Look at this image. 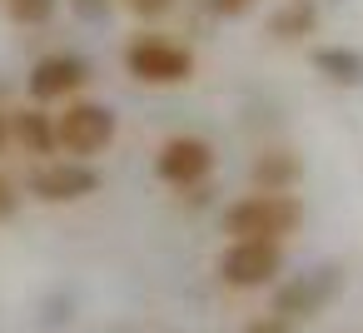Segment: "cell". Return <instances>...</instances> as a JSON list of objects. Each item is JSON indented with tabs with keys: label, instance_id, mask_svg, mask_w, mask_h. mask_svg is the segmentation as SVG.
Masks as SVG:
<instances>
[{
	"label": "cell",
	"instance_id": "cell-1",
	"mask_svg": "<svg viewBox=\"0 0 363 333\" xmlns=\"http://www.w3.org/2000/svg\"><path fill=\"white\" fill-rule=\"evenodd\" d=\"M303 224V204L289 189H254L224 209V234L229 239H289Z\"/></svg>",
	"mask_w": 363,
	"mask_h": 333
},
{
	"label": "cell",
	"instance_id": "cell-2",
	"mask_svg": "<svg viewBox=\"0 0 363 333\" xmlns=\"http://www.w3.org/2000/svg\"><path fill=\"white\" fill-rule=\"evenodd\" d=\"M125 70L140 80V85H155V90H169V85H189L194 80V50L179 45L174 35H135L125 45Z\"/></svg>",
	"mask_w": 363,
	"mask_h": 333
},
{
	"label": "cell",
	"instance_id": "cell-3",
	"mask_svg": "<svg viewBox=\"0 0 363 333\" xmlns=\"http://www.w3.org/2000/svg\"><path fill=\"white\" fill-rule=\"evenodd\" d=\"M115 110L100 100H65V110L55 115V135H60V154L70 159H100L115 145Z\"/></svg>",
	"mask_w": 363,
	"mask_h": 333
},
{
	"label": "cell",
	"instance_id": "cell-4",
	"mask_svg": "<svg viewBox=\"0 0 363 333\" xmlns=\"http://www.w3.org/2000/svg\"><path fill=\"white\" fill-rule=\"evenodd\" d=\"M284 273V244L279 239H229L219 254V283L224 288H269Z\"/></svg>",
	"mask_w": 363,
	"mask_h": 333
},
{
	"label": "cell",
	"instance_id": "cell-5",
	"mask_svg": "<svg viewBox=\"0 0 363 333\" xmlns=\"http://www.w3.org/2000/svg\"><path fill=\"white\" fill-rule=\"evenodd\" d=\"M155 174L169 184V189H199L209 184L214 174V145L199 140V135H169L160 149H155Z\"/></svg>",
	"mask_w": 363,
	"mask_h": 333
},
{
	"label": "cell",
	"instance_id": "cell-6",
	"mask_svg": "<svg viewBox=\"0 0 363 333\" xmlns=\"http://www.w3.org/2000/svg\"><path fill=\"white\" fill-rule=\"evenodd\" d=\"M100 189V174L90 159H35L30 169V194L40 204H80Z\"/></svg>",
	"mask_w": 363,
	"mask_h": 333
},
{
	"label": "cell",
	"instance_id": "cell-7",
	"mask_svg": "<svg viewBox=\"0 0 363 333\" xmlns=\"http://www.w3.org/2000/svg\"><path fill=\"white\" fill-rule=\"evenodd\" d=\"M85 85H90V60H85V55H70V50H55V55L35 60L30 75H26V90H30L35 105H55V100L65 105V100H80Z\"/></svg>",
	"mask_w": 363,
	"mask_h": 333
},
{
	"label": "cell",
	"instance_id": "cell-8",
	"mask_svg": "<svg viewBox=\"0 0 363 333\" xmlns=\"http://www.w3.org/2000/svg\"><path fill=\"white\" fill-rule=\"evenodd\" d=\"M333 293H338V269H318V273H303V278H289V283H279V293H274V313H284V318H318L328 303H333Z\"/></svg>",
	"mask_w": 363,
	"mask_h": 333
},
{
	"label": "cell",
	"instance_id": "cell-9",
	"mask_svg": "<svg viewBox=\"0 0 363 333\" xmlns=\"http://www.w3.org/2000/svg\"><path fill=\"white\" fill-rule=\"evenodd\" d=\"M11 145L30 159H55L60 154V135H55V115L45 105H21L11 110Z\"/></svg>",
	"mask_w": 363,
	"mask_h": 333
},
{
	"label": "cell",
	"instance_id": "cell-10",
	"mask_svg": "<svg viewBox=\"0 0 363 333\" xmlns=\"http://www.w3.org/2000/svg\"><path fill=\"white\" fill-rule=\"evenodd\" d=\"M313 70L328 85L353 90V85H363V50H353V45H318L313 50Z\"/></svg>",
	"mask_w": 363,
	"mask_h": 333
},
{
	"label": "cell",
	"instance_id": "cell-11",
	"mask_svg": "<svg viewBox=\"0 0 363 333\" xmlns=\"http://www.w3.org/2000/svg\"><path fill=\"white\" fill-rule=\"evenodd\" d=\"M298 174H303V164H298L294 149H264L254 159V189H289L294 194Z\"/></svg>",
	"mask_w": 363,
	"mask_h": 333
},
{
	"label": "cell",
	"instance_id": "cell-12",
	"mask_svg": "<svg viewBox=\"0 0 363 333\" xmlns=\"http://www.w3.org/2000/svg\"><path fill=\"white\" fill-rule=\"evenodd\" d=\"M313 30H318V6L313 0H284V6L269 16L274 40H308Z\"/></svg>",
	"mask_w": 363,
	"mask_h": 333
},
{
	"label": "cell",
	"instance_id": "cell-13",
	"mask_svg": "<svg viewBox=\"0 0 363 333\" xmlns=\"http://www.w3.org/2000/svg\"><path fill=\"white\" fill-rule=\"evenodd\" d=\"M55 6H60V0H6V16L16 26H45L55 16Z\"/></svg>",
	"mask_w": 363,
	"mask_h": 333
},
{
	"label": "cell",
	"instance_id": "cell-14",
	"mask_svg": "<svg viewBox=\"0 0 363 333\" xmlns=\"http://www.w3.org/2000/svg\"><path fill=\"white\" fill-rule=\"evenodd\" d=\"M120 6H125L130 16H140V21H164L179 0H120Z\"/></svg>",
	"mask_w": 363,
	"mask_h": 333
},
{
	"label": "cell",
	"instance_id": "cell-15",
	"mask_svg": "<svg viewBox=\"0 0 363 333\" xmlns=\"http://www.w3.org/2000/svg\"><path fill=\"white\" fill-rule=\"evenodd\" d=\"M21 199H26V194H21V184H16L6 169H0V224L21 214Z\"/></svg>",
	"mask_w": 363,
	"mask_h": 333
},
{
	"label": "cell",
	"instance_id": "cell-16",
	"mask_svg": "<svg viewBox=\"0 0 363 333\" xmlns=\"http://www.w3.org/2000/svg\"><path fill=\"white\" fill-rule=\"evenodd\" d=\"M244 333H294V318H284V313H259V318H249L244 323Z\"/></svg>",
	"mask_w": 363,
	"mask_h": 333
},
{
	"label": "cell",
	"instance_id": "cell-17",
	"mask_svg": "<svg viewBox=\"0 0 363 333\" xmlns=\"http://www.w3.org/2000/svg\"><path fill=\"white\" fill-rule=\"evenodd\" d=\"M110 6H115V0H75V16H85V21H100Z\"/></svg>",
	"mask_w": 363,
	"mask_h": 333
},
{
	"label": "cell",
	"instance_id": "cell-18",
	"mask_svg": "<svg viewBox=\"0 0 363 333\" xmlns=\"http://www.w3.org/2000/svg\"><path fill=\"white\" fill-rule=\"evenodd\" d=\"M249 6H254V0H214V11H219V16H244Z\"/></svg>",
	"mask_w": 363,
	"mask_h": 333
},
{
	"label": "cell",
	"instance_id": "cell-19",
	"mask_svg": "<svg viewBox=\"0 0 363 333\" xmlns=\"http://www.w3.org/2000/svg\"><path fill=\"white\" fill-rule=\"evenodd\" d=\"M11 145V110H0V149Z\"/></svg>",
	"mask_w": 363,
	"mask_h": 333
}]
</instances>
